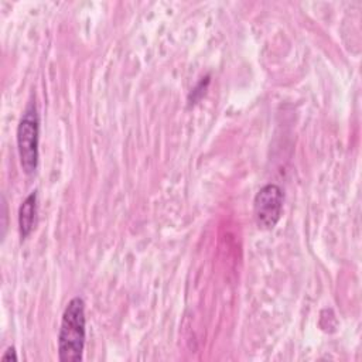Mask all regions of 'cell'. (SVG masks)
Segmentation results:
<instances>
[{
	"label": "cell",
	"instance_id": "obj_1",
	"mask_svg": "<svg viewBox=\"0 0 362 362\" xmlns=\"http://www.w3.org/2000/svg\"><path fill=\"white\" fill-rule=\"evenodd\" d=\"M86 317L85 303L81 297H74L66 304L58 334V358L61 362H79L85 348Z\"/></svg>",
	"mask_w": 362,
	"mask_h": 362
},
{
	"label": "cell",
	"instance_id": "obj_3",
	"mask_svg": "<svg viewBox=\"0 0 362 362\" xmlns=\"http://www.w3.org/2000/svg\"><path fill=\"white\" fill-rule=\"evenodd\" d=\"M283 191L276 184L263 185L253 201V215L260 229H273L283 211Z\"/></svg>",
	"mask_w": 362,
	"mask_h": 362
},
{
	"label": "cell",
	"instance_id": "obj_5",
	"mask_svg": "<svg viewBox=\"0 0 362 362\" xmlns=\"http://www.w3.org/2000/svg\"><path fill=\"white\" fill-rule=\"evenodd\" d=\"M18 358H17V354H16V351H14V348L13 346H10V348H7V351L3 354V356H1V361L3 362H8V361H17Z\"/></svg>",
	"mask_w": 362,
	"mask_h": 362
},
{
	"label": "cell",
	"instance_id": "obj_2",
	"mask_svg": "<svg viewBox=\"0 0 362 362\" xmlns=\"http://www.w3.org/2000/svg\"><path fill=\"white\" fill-rule=\"evenodd\" d=\"M38 139L40 119L37 107L30 103L17 126V150L21 167L25 174H33L38 165Z\"/></svg>",
	"mask_w": 362,
	"mask_h": 362
},
{
	"label": "cell",
	"instance_id": "obj_4",
	"mask_svg": "<svg viewBox=\"0 0 362 362\" xmlns=\"http://www.w3.org/2000/svg\"><path fill=\"white\" fill-rule=\"evenodd\" d=\"M37 221V192L33 191L18 209V228L21 238H27L34 229Z\"/></svg>",
	"mask_w": 362,
	"mask_h": 362
}]
</instances>
